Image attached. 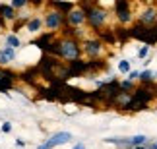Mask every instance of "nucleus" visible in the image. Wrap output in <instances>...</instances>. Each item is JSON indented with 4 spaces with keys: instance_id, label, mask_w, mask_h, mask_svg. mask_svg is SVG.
Returning <instances> with one entry per match:
<instances>
[{
    "instance_id": "nucleus-1",
    "label": "nucleus",
    "mask_w": 157,
    "mask_h": 149,
    "mask_svg": "<svg viewBox=\"0 0 157 149\" xmlns=\"http://www.w3.org/2000/svg\"><path fill=\"white\" fill-rule=\"evenodd\" d=\"M60 56L66 58V60H76L80 56V47L74 39H66L60 43Z\"/></svg>"
},
{
    "instance_id": "nucleus-2",
    "label": "nucleus",
    "mask_w": 157,
    "mask_h": 149,
    "mask_svg": "<svg viewBox=\"0 0 157 149\" xmlns=\"http://www.w3.org/2000/svg\"><path fill=\"white\" fill-rule=\"evenodd\" d=\"M86 20L91 23L93 27H101L107 21V12L101 8H87L86 10Z\"/></svg>"
},
{
    "instance_id": "nucleus-3",
    "label": "nucleus",
    "mask_w": 157,
    "mask_h": 149,
    "mask_svg": "<svg viewBox=\"0 0 157 149\" xmlns=\"http://www.w3.org/2000/svg\"><path fill=\"white\" fill-rule=\"evenodd\" d=\"M70 140H72V134H68V132H58V134H54L51 140H47L43 145H39V149H52V147L62 145V143H66V141H70Z\"/></svg>"
},
{
    "instance_id": "nucleus-4",
    "label": "nucleus",
    "mask_w": 157,
    "mask_h": 149,
    "mask_svg": "<svg viewBox=\"0 0 157 149\" xmlns=\"http://www.w3.org/2000/svg\"><path fill=\"white\" fill-rule=\"evenodd\" d=\"M140 23H142V25H146V27H153L155 23H157V12L153 8L144 10L142 16H140Z\"/></svg>"
},
{
    "instance_id": "nucleus-5",
    "label": "nucleus",
    "mask_w": 157,
    "mask_h": 149,
    "mask_svg": "<svg viewBox=\"0 0 157 149\" xmlns=\"http://www.w3.org/2000/svg\"><path fill=\"white\" fill-rule=\"evenodd\" d=\"M101 50H103L101 41H86V43H83V52H86L87 56H99Z\"/></svg>"
},
{
    "instance_id": "nucleus-6",
    "label": "nucleus",
    "mask_w": 157,
    "mask_h": 149,
    "mask_svg": "<svg viewBox=\"0 0 157 149\" xmlns=\"http://www.w3.org/2000/svg\"><path fill=\"white\" fill-rule=\"evenodd\" d=\"M117 14H118V20L122 23L130 21V8H128L126 0H117Z\"/></svg>"
},
{
    "instance_id": "nucleus-7",
    "label": "nucleus",
    "mask_w": 157,
    "mask_h": 149,
    "mask_svg": "<svg viewBox=\"0 0 157 149\" xmlns=\"http://www.w3.org/2000/svg\"><path fill=\"white\" fill-rule=\"evenodd\" d=\"M130 99H132V91H122V89H120V91L117 93V97L113 99V105L124 110V106L130 103Z\"/></svg>"
},
{
    "instance_id": "nucleus-8",
    "label": "nucleus",
    "mask_w": 157,
    "mask_h": 149,
    "mask_svg": "<svg viewBox=\"0 0 157 149\" xmlns=\"http://www.w3.org/2000/svg\"><path fill=\"white\" fill-rule=\"evenodd\" d=\"M87 70H89L87 62H82L80 58L72 60V62H70V66H68V72H70V76H80L82 72H87Z\"/></svg>"
},
{
    "instance_id": "nucleus-9",
    "label": "nucleus",
    "mask_w": 157,
    "mask_h": 149,
    "mask_svg": "<svg viewBox=\"0 0 157 149\" xmlns=\"http://www.w3.org/2000/svg\"><path fill=\"white\" fill-rule=\"evenodd\" d=\"M86 21V12L83 10H72L68 12V23L70 25H80Z\"/></svg>"
},
{
    "instance_id": "nucleus-10",
    "label": "nucleus",
    "mask_w": 157,
    "mask_h": 149,
    "mask_svg": "<svg viewBox=\"0 0 157 149\" xmlns=\"http://www.w3.org/2000/svg\"><path fill=\"white\" fill-rule=\"evenodd\" d=\"M45 23L49 25V29H56V27H60V23H62V14H60V12H51V14L47 16Z\"/></svg>"
},
{
    "instance_id": "nucleus-11",
    "label": "nucleus",
    "mask_w": 157,
    "mask_h": 149,
    "mask_svg": "<svg viewBox=\"0 0 157 149\" xmlns=\"http://www.w3.org/2000/svg\"><path fill=\"white\" fill-rule=\"evenodd\" d=\"M14 56H16V52L12 47H6V49L0 50V64H8L10 60H14Z\"/></svg>"
},
{
    "instance_id": "nucleus-12",
    "label": "nucleus",
    "mask_w": 157,
    "mask_h": 149,
    "mask_svg": "<svg viewBox=\"0 0 157 149\" xmlns=\"http://www.w3.org/2000/svg\"><path fill=\"white\" fill-rule=\"evenodd\" d=\"M0 16H2V20H14L16 17V12H14V8H12V4L8 6V4H2L0 6Z\"/></svg>"
},
{
    "instance_id": "nucleus-13",
    "label": "nucleus",
    "mask_w": 157,
    "mask_h": 149,
    "mask_svg": "<svg viewBox=\"0 0 157 149\" xmlns=\"http://www.w3.org/2000/svg\"><path fill=\"white\" fill-rule=\"evenodd\" d=\"M51 41H52V35H51V33H47V35H43V37H39L37 41H35V45H37V47H41V49H45V50H47V47L51 45Z\"/></svg>"
},
{
    "instance_id": "nucleus-14",
    "label": "nucleus",
    "mask_w": 157,
    "mask_h": 149,
    "mask_svg": "<svg viewBox=\"0 0 157 149\" xmlns=\"http://www.w3.org/2000/svg\"><path fill=\"white\" fill-rule=\"evenodd\" d=\"M52 4H54V8L60 10V14H62V12H72V4H70V2H64V0L54 2V0H52Z\"/></svg>"
},
{
    "instance_id": "nucleus-15",
    "label": "nucleus",
    "mask_w": 157,
    "mask_h": 149,
    "mask_svg": "<svg viewBox=\"0 0 157 149\" xmlns=\"http://www.w3.org/2000/svg\"><path fill=\"white\" fill-rule=\"evenodd\" d=\"M146 136H134V138H128V145L130 147H136V145H144L146 143Z\"/></svg>"
},
{
    "instance_id": "nucleus-16",
    "label": "nucleus",
    "mask_w": 157,
    "mask_h": 149,
    "mask_svg": "<svg viewBox=\"0 0 157 149\" xmlns=\"http://www.w3.org/2000/svg\"><path fill=\"white\" fill-rule=\"evenodd\" d=\"M6 45L12 47V49H16V47H20V39H17L16 35H8V37H6Z\"/></svg>"
},
{
    "instance_id": "nucleus-17",
    "label": "nucleus",
    "mask_w": 157,
    "mask_h": 149,
    "mask_svg": "<svg viewBox=\"0 0 157 149\" xmlns=\"http://www.w3.org/2000/svg\"><path fill=\"white\" fill-rule=\"evenodd\" d=\"M155 77V72H151V70H147V72H142L140 74V80L144 81V83H149Z\"/></svg>"
},
{
    "instance_id": "nucleus-18",
    "label": "nucleus",
    "mask_w": 157,
    "mask_h": 149,
    "mask_svg": "<svg viewBox=\"0 0 157 149\" xmlns=\"http://www.w3.org/2000/svg\"><path fill=\"white\" fill-rule=\"evenodd\" d=\"M39 27H41V20H37V17H35V20H31L27 23V29L31 33H35V31H39Z\"/></svg>"
},
{
    "instance_id": "nucleus-19",
    "label": "nucleus",
    "mask_w": 157,
    "mask_h": 149,
    "mask_svg": "<svg viewBox=\"0 0 157 149\" xmlns=\"http://www.w3.org/2000/svg\"><path fill=\"white\" fill-rule=\"evenodd\" d=\"M120 89H122V91H134V81H132V80L122 81V83H120Z\"/></svg>"
},
{
    "instance_id": "nucleus-20",
    "label": "nucleus",
    "mask_w": 157,
    "mask_h": 149,
    "mask_svg": "<svg viewBox=\"0 0 157 149\" xmlns=\"http://www.w3.org/2000/svg\"><path fill=\"white\" fill-rule=\"evenodd\" d=\"M118 70H120L122 74H128V72H130V62H128V60H120Z\"/></svg>"
},
{
    "instance_id": "nucleus-21",
    "label": "nucleus",
    "mask_w": 157,
    "mask_h": 149,
    "mask_svg": "<svg viewBox=\"0 0 157 149\" xmlns=\"http://www.w3.org/2000/svg\"><path fill=\"white\" fill-rule=\"evenodd\" d=\"M101 37H103L107 43H114V33H111V31H101Z\"/></svg>"
},
{
    "instance_id": "nucleus-22",
    "label": "nucleus",
    "mask_w": 157,
    "mask_h": 149,
    "mask_svg": "<svg viewBox=\"0 0 157 149\" xmlns=\"http://www.w3.org/2000/svg\"><path fill=\"white\" fill-rule=\"evenodd\" d=\"M147 52H149V45L142 47V49L138 50V56H140V58H146V56H147Z\"/></svg>"
},
{
    "instance_id": "nucleus-23",
    "label": "nucleus",
    "mask_w": 157,
    "mask_h": 149,
    "mask_svg": "<svg viewBox=\"0 0 157 149\" xmlns=\"http://www.w3.org/2000/svg\"><path fill=\"white\" fill-rule=\"evenodd\" d=\"M25 4H27V0H12V8H21Z\"/></svg>"
},
{
    "instance_id": "nucleus-24",
    "label": "nucleus",
    "mask_w": 157,
    "mask_h": 149,
    "mask_svg": "<svg viewBox=\"0 0 157 149\" xmlns=\"http://www.w3.org/2000/svg\"><path fill=\"white\" fill-rule=\"evenodd\" d=\"M136 77H140V72H136V70H134V72H128V80H132V81H134Z\"/></svg>"
},
{
    "instance_id": "nucleus-25",
    "label": "nucleus",
    "mask_w": 157,
    "mask_h": 149,
    "mask_svg": "<svg viewBox=\"0 0 157 149\" xmlns=\"http://www.w3.org/2000/svg\"><path fill=\"white\" fill-rule=\"evenodd\" d=\"M10 130H12V126H10L8 122H4V124H2V132H4V134H8Z\"/></svg>"
},
{
    "instance_id": "nucleus-26",
    "label": "nucleus",
    "mask_w": 157,
    "mask_h": 149,
    "mask_svg": "<svg viewBox=\"0 0 157 149\" xmlns=\"http://www.w3.org/2000/svg\"><path fill=\"white\" fill-rule=\"evenodd\" d=\"M132 149H149V147H146V145H136V147H132Z\"/></svg>"
},
{
    "instance_id": "nucleus-27",
    "label": "nucleus",
    "mask_w": 157,
    "mask_h": 149,
    "mask_svg": "<svg viewBox=\"0 0 157 149\" xmlns=\"http://www.w3.org/2000/svg\"><path fill=\"white\" fill-rule=\"evenodd\" d=\"M74 149H83V143H78V145H74Z\"/></svg>"
},
{
    "instance_id": "nucleus-28",
    "label": "nucleus",
    "mask_w": 157,
    "mask_h": 149,
    "mask_svg": "<svg viewBox=\"0 0 157 149\" xmlns=\"http://www.w3.org/2000/svg\"><path fill=\"white\" fill-rule=\"evenodd\" d=\"M149 149H157V143H151V145H149Z\"/></svg>"
},
{
    "instance_id": "nucleus-29",
    "label": "nucleus",
    "mask_w": 157,
    "mask_h": 149,
    "mask_svg": "<svg viewBox=\"0 0 157 149\" xmlns=\"http://www.w3.org/2000/svg\"><path fill=\"white\" fill-rule=\"evenodd\" d=\"M31 2H33V4H37V6H39V4H41V0H31Z\"/></svg>"
},
{
    "instance_id": "nucleus-30",
    "label": "nucleus",
    "mask_w": 157,
    "mask_h": 149,
    "mask_svg": "<svg viewBox=\"0 0 157 149\" xmlns=\"http://www.w3.org/2000/svg\"><path fill=\"white\" fill-rule=\"evenodd\" d=\"M54 2H58V0H54Z\"/></svg>"
}]
</instances>
